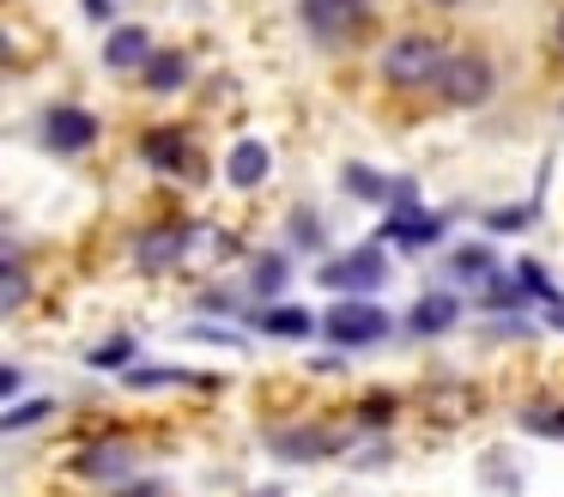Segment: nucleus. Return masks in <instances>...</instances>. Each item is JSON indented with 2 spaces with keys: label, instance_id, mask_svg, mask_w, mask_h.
<instances>
[{
  "label": "nucleus",
  "instance_id": "f257e3e1",
  "mask_svg": "<svg viewBox=\"0 0 564 497\" xmlns=\"http://www.w3.org/2000/svg\"><path fill=\"white\" fill-rule=\"evenodd\" d=\"M443 67H449V48H443L437 36H425V31L394 36V43L382 48V61H377L382 85H394V91H419V85H437V79H443Z\"/></svg>",
  "mask_w": 564,
  "mask_h": 497
},
{
  "label": "nucleus",
  "instance_id": "f03ea898",
  "mask_svg": "<svg viewBox=\"0 0 564 497\" xmlns=\"http://www.w3.org/2000/svg\"><path fill=\"white\" fill-rule=\"evenodd\" d=\"M491 91H498V73H491L486 55H474V48L449 55V67H443V79H437L443 104H449V109H479Z\"/></svg>",
  "mask_w": 564,
  "mask_h": 497
},
{
  "label": "nucleus",
  "instance_id": "7ed1b4c3",
  "mask_svg": "<svg viewBox=\"0 0 564 497\" xmlns=\"http://www.w3.org/2000/svg\"><path fill=\"white\" fill-rule=\"evenodd\" d=\"M322 334H328L334 346H377V339L389 334V310H377L370 298H340L328 310V322H322Z\"/></svg>",
  "mask_w": 564,
  "mask_h": 497
},
{
  "label": "nucleus",
  "instance_id": "20e7f679",
  "mask_svg": "<svg viewBox=\"0 0 564 497\" xmlns=\"http://www.w3.org/2000/svg\"><path fill=\"white\" fill-rule=\"evenodd\" d=\"M304 24L322 43H352L370 24V0H304Z\"/></svg>",
  "mask_w": 564,
  "mask_h": 497
},
{
  "label": "nucleus",
  "instance_id": "39448f33",
  "mask_svg": "<svg viewBox=\"0 0 564 497\" xmlns=\"http://www.w3.org/2000/svg\"><path fill=\"white\" fill-rule=\"evenodd\" d=\"M316 279L328 291H340V298H365V291H377L389 279V267H382L377 249H358V255H340V261H322Z\"/></svg>",
  "mask_w": 564,
  "mask_h": 497
},
{
  "label": "nucleus",
  "instance_id": "423d86ee",
  "mask_svg": "<svg viewBox=\"0 0 564 497\" xmlns=\"http://www.w3.org/2000/svg\"><path fill=\"white\" fill-rule=\"evenodd\" d=\"M43 140H50V152L74 158V152H86V145L98 140V116L79 109V104H50V116H43Z\"/></svg>",
  "mask_w": 564,
  "mask_h": 497
},
{
  "label": "nucleus",
  "instance_id": "0eeeda50",
  "mask_svg": "<svg viewBox=\"0 0 564 497\" xmlns=\"http://www.w3.org/2000/svg\"><path fill=\"white\" fill-rule=\"evenodd\" d=\"M152 55H159V48H152L147 24H116L110 43H104V67H110V73H140Z\"/></svg>",
  "mask_w": 564,
  "mask_h": 497
},
{
  "label": "nucleus",
  "instance_id": "6e6552de",
  "mask_svg": "<svg viewBox=\"0 0 564 497\" xmlns=\"http://www.w3.org/2000/svg\"><path fill=\"white\" fill-rule=\"evenodd\" d=\"M188 152H195V145H188L183 128H147V133H140V158L159 164V170H200Z\"/></svg>",
  "mask_w": 564,
  "mask_h": 497
},
{
  "label": "nucleus",
  "instance_id": "1a4fd4ad",
  "mask_svg": "<svg viewBox=\"0 0 564 497\" xmlns=\"http://www.w3.org/2000/svg\"><path fill=\"white\" fill-rule=\"evenodd\" d=\"M268 145L261 140H237L231 145V158H225V182H231V188H261V182H268Z\"/></svg>",
  "mask_w": 564,
  "mask_h": 497
},
{
  "label": "nucleus",
  "instance_id": "9d476101",
  "mask_svg": "<svg viewBox=\"0 0 564 497\" xmlns=\"http://www.w3.org/2000/svg\"><path fill=\"white\" fill-rule=\"evenodd\" d=\"M188 230L183 225H164V230H147V237H140V267H147V273H164V267L171 261H183V249H188Z\"/></svg>",
  "mask_w": 564,
  "mask_h": 497
},
{
  "label": "nucleus",
  "instance_id": "9b49d317",
  "mask_svg": "<svg viewBox=\"0 0 564 497\" xmlns=\"http://www.w3.org/2000/svg\"><path fill=\"white\" fill-rule=\"evenodd\" d=\"M140 79H147V91H176V85L188 79V55L183 48H159V55L147 61V67H140Z\"/></svg>",
  "mask_w": 564,
  "mask_h": 497
},
{
  "label": "nucleus",
  "instance_id": "f8f14e48",
  "mask_svg": "<svg viewBox=\"0 0 564 497\" xmlns=\"http://www.w3.org/2000/svg\"><path fill=\"white\" fill-rule=\"evenodd\" d=\"M455 315H462V298L455 291H431V298H419L413 327L419 334H443V327H455Z\"/></svg>",
  "mask_w": 564,
  "mask_h": 497
},
{
  "label": "nucleus",
  "instance_id": "ddd939ff",
  "mask_svg": "<svg viewBox=\"0 0 564 497\" xmlns=\"http://www.w3.org/2000/svg\"><path fill=\"white\" fill-rule=\"evenodd\" d=\"M261 327H268V334H280V339H310L316 334V322H310V310H285V303H273V310H261Z\"/></svg>",
  "mask_w": 564,
  "mask_h": 497
},
{
  "label": "nucleus",
  "instance_id": "4468645a",
  "mask_svg": "<svg viewBox=\"0 0 564 497\" xmlns=\"http://www.w3.org/2000/svg\"><path fill=\"white\" fill-rule=\"evenodd\" d=\"M491 267H498V261H491L486 242H467V249H455V273H462V279H491Z\"/></svg>",
  "mask_w": 564,
  "mask_h": 497
},
{
  "label": "nucleus",
  "instance_id": "2eb2a0df",
  "mask_svg": "<svg viewBox=\"0 0 564 497\" xmlns=\"http://www.w3.org/2000/svg\"><path fill=\"white\" fill-rule=\"evenodd\" d=\"M128 358H134V339H104V346H91V352H86L91 370H122Z\"/></svg>",
  "mask_w": 564,
  "mask_h": 497
},
{
  "label": "nucleus",
  "instance_id": "dca6fc26",
  "mask_svg": "<svg viewBox=\"0 0 564 497\" xmlns=\"http://www.w3.org/2000/svg\"><path fill=\"white\" fill-rule=\"evenodd\" d=\"M25 298H31L25 261H19V255H7V298H0V310H25Z\"/></svg>",
  "mask_w": 564,
  "mask_h": 497
},
{
  "label": "nucleus",
  "instance_id": "f3484780",
  "mask_svg": "<svg viewBox=\"0 0 564 497\" xmlns=\"http://www.w3.org/2000/svg\"><path fill=\"white\" fill-rule=\"evenodd\" d=\"M273 455H285V461H316V455H328V443H322V436H280V443H273Z\"/></svg>",
  "mask_w": 564,
  "mask_h": 497
},
{
  "label": "nucleus",
  "instance_id": "a211bd4d",
  "mask_svg": "<svg viewBox=\"0 0 564 497\" xmlns=\"http://www.w3.org/2000/svg\"><path fill=\"white\" fill-rule=\"evenodd\" d=\"M50 412H55V400H31V407H13V412H7L0 424H7V431H25V424L50 419Z\"/></svg>",
  "mask_w": 564,
  "mask_h": 497
},
{
  "label": "nucleus",
  "instance_id": "6ab92c4d",
  "mask_svg": "<svg viewBox=\"0 0 564 497\" xmlns=\"http://www.w3.org/2000/svg\"><path fill=\"white\" fill-rule=\"evenodd\" d=\"M128 461V449H86V455H79V467L86 473H116Z\"/></svg>",
  "mask_w": 564,
  "mask_h": 497
},
{
  "label": "nucleus",
  "instance_id": "aec40b11",
  "mask_svg": "<svg viewBox=\"0 0 564 497\" xmlns=\"http://www.w3.org/2000/svg\"><path fill=\"white\" fill-rule=\"evenodd\" d=\"M522 285H528V298H540V303H558V285H552V279H546V273H540V267H534V261H528V267H522Z\"/></svg>",
  "mask_w": 564,
  "mask_h": 497
},
{
  "label": "nucleus",
  "instance_id": "412c9836",
  "mask_svg": "<svg viewBox=\"0 0 564 497\" xmlns=\"http://www.w3.org/2000/svg\"><path fill=\"white\" fill-rule=\"evenodd\" d=\"M280 279H285V261H280V255H268V261L256 267V291H261V298H273V291H280Z\"/></svg>",
  "mask_w": 564,
  "mask_h": 497
},
{
  "label": "nucleus",
  "instance_id": "4be33fe9",
  "mask_svg": "<svg viewBox=\"0 0 564 497\" xmlns=\"http://www.w3.org/2000/svg\"><path fill=\"white\" fill-rule=\"evenodd\" d=\"M528 218H534V201H528V206H503V213H491L486 225H491V230H522Z\"/></svg>",
  "mask_w": 564,
  "mask_h": 497
},
{
  "label": "nucleus",
  "instance_id": "5701e85b",
  "mask_svg": "<svg viewBox=\"0 0 564 497\" xmlns=\"http://www.w3.org/2000/svg\"><path fill=\"white\" fill-rule=\"evenodd\" d=\"M394 407H401L394 395H370L365 407H358V419H365V424H382V419H394Z\"/></svg>",
  "mask_w": 564,
  "mask_h": 497
},
{
  "label": "nucleus",
  "instance_id": "b1692460",
  "mask_svg": "<svg viewBox=\"0 0 564 497\" xmlns=\"http://www.w3.org/2000/svg\"><path fill=\"white\" fill-rule=\"evenodd\" d=\"M140 388H164V382H195V370H134Z\"/></svg>",
  "mask_w": 564,
  "mask_h": 497
},
{
  "label": "nucleus",
  "instance_id": "393cba45",
  "mask_svg": "<svg viewBox=\"0 0 564 497\" xmlns=\"http://www.w3.org/2000/svg\"><path fill=\"white\" fill-rule=\"evenodd\" d=\"M346 182H352L358 194H389V182H377L370 170H346Z\"/></svg>",
  "mask_w": 564,
  "mask_h": 497
},
{
  "label": "nucleus",
  "instance_id": "a878e982",
  "mask_svg": "<svg viewBox=\"0 0 564 497\" xmlns=\"http://www.w3.org/2000/svg\"><path fill=\"white\" fill-rule=\"evenodd\" d=\"M19 382H25V376H19V364H7V370H0V400H13Z\"/></svg>",
  "mask_w": 564,
  "mask_h": 497
},
{
  "label": "nucleus",
  "instance_id": "bb28decb",
  "mask_svg": "<svg viewBox=\"0 0 564 497\" xmlns=\"http://www.w3.org/2000/svg\"><path fill=\"white\" fill-rule=\"evenodd\" d=\"M79 7H86V19H98V24H104V19H110V12H116L110 0H79Z\"/></svg>",
  "mask_w": 564,
  "mask_h": 497
},
{
  "label": "nucleus",
  "instance_id": "cd10ccee",
  "mask_svg": "<svg viewBox=\"0 0 564 497\" xmlns=\"http://www.w3.org/2000/svg\"><path fill=\"white\" fill-rule=\"evenodd\" d=\"M116 497H164V485H122Z\"/></svg>",
  "mask_w": 564,
  "mask_h": 497
},
{
  "label": "nucleus",
  "instance_id": "c85d7f7f",
  "mask_svg": "<svg viewBox=\"0 0 564 497\" xmlns=\"http://www.w3.org/2000/svg\"><path fill=\"white\" fill-rule=\"evenodd\" d=\"M431 7H462V0H431Z\"/></svg>",
  "mask_w": 564,
  "mask_h": 497
},
{
  "label": "nucleus",
  "instance_id": "c756f323",
  "mask_svg": "<svg viewBox=\"0 0 564 497\" xmlns=\"http://www.w3.org/2000/svg\"><path fill=\"white\" fill-rule=\"evenodd\" d=\"M558 43H564V12H558Z\"/></svg>",
  "mask_w": 564,
  "mask_h": 497
},
{
  "label": "nucleus",
  "instance_id": "7c9ffc66",
  "mask_svg": "<svg viewBox=\"0 0 564 497\" xmlns=\"http://www.w3.org/2000/svg\"><path fill=\"white\" fill-rule=\"evenodd\" d=\"M261 497H273V491H261Z\"/></svg>",
  "mask_w": 564,
  "mask_h": 497
}]
</instances>
